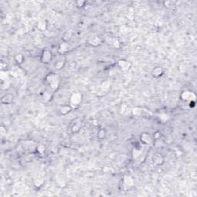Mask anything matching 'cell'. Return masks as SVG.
Returning <instances> with one entry per match:
<instances>
[{"label": "cell", "mask_w": 197, "mask_h": 197, "mask_svg": "<svg viewBox=\"0 0 197 197\" xmlns=\"http://www.w3.org/2000/svg\"><path fill=\"white\" fill-rule=\"evenodd\" d=\"M46 151V146L44 145H40L37 147V153L40 155H44Z\"/></svg>", "instance_id": "cell-20"}, {"label": "cell", "mask_w": 197, "mask_h": 197, "mask_svg": "<svg viewBox=\"0 0 197 197\" xmlns=\"http://www.w3.org/2000/svg\"><path fill=\"white\" fill-rule=\"evenodd\" d=\"M139 139L144 145H150L153 142V137L148 133H142L139 136Z\"/></svg>", "instance_id": "cell-6"}, {"label": "cell", "mask_w": 197, "mask_h": 197, "mask_svg": "<svg viewBox=\"0 0 197 197\" xmlns=\"http://www.w3.org/2000/svg\"><path fill=\"white\" fill-rule=\"evenodd\" d=\"M42 101L45 103L50 102L52 99V93L49 91H44L42 94Z\"/></svg>", "instance_id": "cell-14"}, {"label": "cell", "mask_w": 197, "mask_h": 197, "mask_svg": "<svg viewBox=\"0 0 197 197\" xmlns=\"http://www.w3.org/2000/svg\"><path fill=\"white\" fill-rule=\"evenodd\" d=\"M69 49H70V46L66 42H63L60 43V45L58 47V52L60 55H65L67 52H69Z\"/></svg>", "instance_id": "cell-9"}, {"label": "cell", "mask_w": 197, "mask_h": 197, "mask_svg": "<svg viewBox=\"0 0 197 197\" xmlns=\"http://www.w3.org/2000/svg\"><path fill=\"white\" fill-rule=\"evenodd\" d=\"M87 43H88L90 46L96 47V46H100V45L103 43V40H102L101 37L99 36L93 35L89 37L88 40H87Z\"/></svg>", "instance_id": "cell-4"}, {"label": "cell", "mask_w": 197, "mask_h": 197, "mask_svg": "<svg viewBox=\"0 0 197 197\" xmlns=\"http://www.w3.org/2000/svg\"><path fill=\"white\" fill-rule=\"evenodd\" d=\"M160 136H161V134H160V133H159V132H156V133H154L153 138H154V139H159V138H160Z\"/></svg>", "instance_id": "cell-22"}, {"label": "cell", "mask_w": 197, "mask_h": 197, "mask_svg": "<svg viewBox=\"0 0 197 197\" xmlns=\"http://www.w3.org/2000/svg\"><path fill=\"white\" fill-rule=\"evenodd\" d=\"M66 63V57H65L64 55H60L55 63V70H61L62 69H63V67L65 66Z\"/></svg>", "instance_id": "cell-8"}, {"label": "cell", "mask_w": 197, "mask_h": 197, "mask_svg": "<svg viewBox=\"0 0 197 197\" xmlns=\"http://www.w3.org/2000/svg\"><path fill=\"white\" fill-rule=\"evenodd\" d=\"M180 99L184 102L195 101V94L191 91H184L180 95Z\"/></svg>", "instance_id": "cell-3"}, {"label": "cell", "mask_w": 197, "mask_h": 197, "mask_svg": "<svg viewBox=\"0 0 197 197\" xmlns=\"http://www.w3.org/2000/svg\"><path fill=\"white\" fill-rule=\"evenodd\" d=\"M86 4V2L85 1H82V0H79V1H76V5L78 8H82L83 6H85V5Z\"/></svg>", "instance_id": "cell-21"}, {"label": "cell", "mask_w": 197, "mask_h": 197, "mask_svg": "<svg viewBox=\"0 0 197 197\" xmlns=\"http://www.w3.org/2000/svg\"><path fill=\"white\" fill-rule=\"evenodd\" d=\"M153 163H154L156 166H162V164L164 163V158L160 153H156L153 156Z\"/></svg>", "instance_id": "cell-10"}, {"label": "cell", "mask_w": 197, "mask_h": 197, "mask_svg": "<svg viewBox=\"0 0 197 197\" xmlns=\"http://www.w3.org/2000/svg\"><path fill=\"white\" fill-rule=\"evenodd\" d=\"M13 102V96L12 94H5L1 98V103L4 105H10Z\"/></svg>", "instance_id": "cell-12"}, {"label": "cell", "mask_w": 197, "mask_h": 197, "mask_svg": "<svg viewBox=\"0 0 197 197\" xmlns=\"http://www.w3.org/2000/svg\"><path fill=\"white\" fill-rule=\"evenodd\" d=\"M117 66H118L119 68L120 69L123 71H127L132 66V64H131L130 62L127 61L126 59H121L117 63Z\"/></svg>", "instance_id": "cell-7"}, {"label": "cell", "mask_w": 197, "mask_h": 197, "mask_svg": "<svg viewBox=\"0 0 197 197\" xmlns=\"http://www.w3.org/2000/svg\"><path fill=\"white\" fill-rule=\"evenodd\" d=\"M52 59V52L49 49H45L42 52L41 57H40V60L44 64H48L50 63Z\"/></svg>", "instance_id": "cell-5"}, {"label": "cell", "mask_w": 197, "mask_h": 197, "mask_svg": "<svg viewBox=\"0 0 197 197\" xmlns=\"http://www.w3.org/2000/svg\"><path fill=\"white\" fill-rule=\"evenodd\" d=\"M123 184H124V186H127V187H132V186H134L135 184V182H134V180L133 179V177H131L129 175H126L124 176V177H123Z\"/></svg>", "instance_id": "cell-13"}, {"label": "cell", "mask_w": 197, "mask_h": 197, "mask_svg": "<svg viewBox=\"0 0 197 197\" xmlns=\"http://www.w3.org/2000/svg\"><path fill=\"white\" fill-rule=\"evenodd\" d=\"M164 73V70L162 67L157 66L156 68H154L152 71V76L154 78H159L160 76H162Z\"/></svg>", "instance_id": "cell-15"}, {"label": "cell", "mask_w": 197, "mask_h": 197, "mask_svg": "<svg viewBox=\"0 0 197 197\" xmlns=\"http://www.w3.org/2000/svg\"><path fill=\"white\" fill-rule=\"evenodd\" d=\"M38 28L41 31H45L47 28V22L46 20L40 21L38 23Z\"/></svg>", "instance_id": "cell-19"}, {"label": "cell", "mask_w": 197, "mask_h": 197, "mask_svg": "<svg viewBox=\"0 0 197 197\" xmlns=\"http://www.w3.org/2000/svg\"><path fill=\"white\" fill-rule=\"evenodd\" d=\"M46 83L50 86L52 91H56L59 86V79L56 74L53 73H49L45 78Z\"/></svg>", "instance_id": "cell-1"}, {"label": "cell", "mask_w": 197, "mask_h": 197, "mask_svg": "<svg viewBox=\"0 0 197 197\" xmlns=\"http://www.w3.org/2000/svg\"><path fill=\"white\" fill-rule=\"evenodd\" d=\"M106 130L105 129H103V128H102V129H100V130L98 131L97 133V137L98 139H100V140H103V139H104L105 138H106Z\"/></svg>", "instance_id": "cell-17"}, {"label": "cell", "mask_w": 197, "mask_h": 197, "mask_svg": "<svg viewBox=\"0 0 197 197\" xmlns=\"http://www.w3.org/2000/svg\"><path fill=\"white\" fill-rule=\"evenodd\" d=\"M73 108L70 106V105H65V106H62L59 109V112L61 115H67V114L70 113L72 110H73Z\"/></svg>", "instance_id": "cell-16"}, {"label": "cell", "mask_w": 197, "mask_h": 197, "mask_svg": "<svg viewBox=\"0 0 197 197\" xmlns=\"http://www.w3.org/2000/svg\"><path fill=\"white\" fill-rule=\"evenodd\" d=\"M14 59H15V61H16V63H17L18 65L22 64V63H24V59H24L23 55L21 53L16 54Z\"/></svg>", "instance_id": "cell-18"}, {"label": "cell", "mask_w": 197, "mask_h": 197, "mask_svg": "<svg viewBox=\"0 0 197 197\" xmlns=\"http://www.w3.org/2000/svg\"><path fill=\"white\" fill-rule=\"evenodd\" d=\"M82 95L80 93H74L70 98V106L73 109H76L81 105L82 102Z\"/></svg>", "instance_id": "cell-2"}, {"label": "cell", "mask_w": 197, "mask_h": 197, "mask_svg": "<svg viewBox=\"0 0 197 197\" xmlns=\"http://www.w3.org/2000/svg\"><path fill=\"white\" fill-rule=\"evenodd\" d=\"M82 122H81L80 119H76L75 120L73 124L71 126V132L73 133V134H76V133H78L80 131V129H82Z\"/></svg>", "instance_id": "cell-11"}]
</instances>
